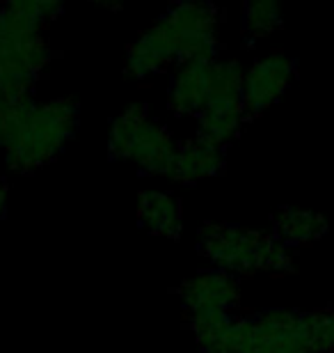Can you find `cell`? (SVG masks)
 <instances>
[{
    "mask_svg": "<svg viewBox=\"0 0 334 353\" xmlns=\"http://www.w3.org/2000/svg\"><path fill=\"white\" fill-rule=\"evenodd\" d=\"M233 319L236 316H231L229 312L190 314V328H193L200 349L204 353H222Z\"/></svg>",
    "mask_w": 334,
    "mask_h": 353,
    "instance_id": "cell-14",
    "label": "cell"
},
{
    "mask_svg": "<svg viewBox=\"0 0 334 353\" xmlns=\"http://www.w3.org/2000/svg\"><path fill=\"white\" fill-rule=\"evenodd\" d=\"M298 335L309 353L334 351V312L318 310V312L298 314Z\"/></svg>",
    "mask_w": 334,
    "mask_h": 353,
    "instance_id": "cell-13",
    "label": "cell"
},
{
    "mask_svg": "<svg viewBox=\"0 0 334 353\" xmlns=\"http://www.w3.org/2000/svg\"><path fill=\"white\" fill-rule=\"evenodd\" d=\"M213 60L216 58H193L176 65L169 88V108L176 115H200L204 110Z\"/></svg>",
    "mask_w": 334,
    "mask_h": 353,
    "instance_id": "cell-9",
    "label": "cell"
},
{
    "mask_svg": "<svg viewBox=\"0 0 334 353\" xmlns=\"http://www.w3.org/2000/svg\"><path fill=\"white\" fill-rule=\"evenodd\" d=\"M275 236L284 245H302L321 239L328 232V221L323 214L309 209L284 207L273 216Z\"/></svg>",
    "mask_w": 334,
    "mask_h": 353,
    "instance_id": "cell-12",
    "label": "cell"
},
{
    "mask_svg": "<svg viewBox=\"0 0 334 353\" xmlns=\"http://www.w3.org/2000/svg\"><path fill=\"white\" fill-rule=\"evenodd\" d=\"M218 12L209 3H179L140 34L126 51V74L147 79L172 62L216 58Z\"/></svg>",
    "mask_w": 334,
    "mask_h": 353,
    "instance_id": "cell-2",
    "label": "cell"
},
{
    "mask_svg": "<svg viewBox=\"0 0 334 353\" xmlns=\"http://www.w3.org/2000/svg\"><path fill=\"white\" fill-rule=\"evenodd\" d=\"M245 69L236 60H213L209 79V99L197 115L200 133L209 143L225 147L243 126L247 112L243 103Z\"/></svg>",
    "mask_w": 334,
    "mask_h": 353,
    "instance_id": "cell-5",
    "label": "cell"
},
{
    "mask_svg": "<svg viewBox=\"0 0 334 353\" xmlns=\"http://www.w3.org/2000/svg\"><path fill=\"white\" fill-rule=\"evenodd\" d=\"M225 170V150L209 143L204 138L188 140L186 145H179L176 161L172 168V179L195 183L209 176H216Z\"/></svg>",
    "mask_w": 334,
    "mask_h": 353,
    "instance_id": "cell-10",
    "label": "cell"
},
{
    "mask_svg": "<svg viewBox=\"0 0 334 353\" xmlns=\"http://www.w3.org/2000/svg\"><path fill=\"white\" fill-rule=\"evenodd\" d=\"M110 154L115 159L133 161L142 172L169 176L172 174L179 145L165 126L154 122L147 105L131 103L110 124Z\"/></svg>",
    "mask_w": 334,
    "mask_h": 353,
    "instance_id": "cell-4",
    "label": "cell"
},
{
    "mask_svg": "<svg viewBox=\"0 0 334 353\" xmlns=\"http://www.w3.org/2000/svg\"><path fill=\"white\" fill-rule=\"evenodd\" d=\"M250 353H309L298 335V314L291 310H268L252 316Z\"/></svg>",
    "mask_w": 334,
    "mask_h": 353,
    "instance_id": "cell-8",
    "label": "cell"
},
{
    "mask_svg": "<svg viewBox=\"0 0 334 353\" xmlns=\"http://www.w3.org/2000/svg\"><path fill=\"white\" fill-rule=\"evenodd\" d=\"M200 248L218 271L229 275L289 273L293 268L289 245L264 230L209 223L200 230Z\"/></svg>",
    "mask_w": 334,
    "mask_h": 353,
    "instance_id": "cell-3",
    "label": "cell"
},
{
    "mask_svg": "<svg viewBox=\"0 0 334 353\" xmlns=\"http://www.w3.org/2000/svg\"><path fill=\"white\" fill-rule=\"evenodd\" d=\"M138 218L152 234L167 239H179L181 234V204L165 190H142L138 195Z\"/></svg>",
    "mask_w": 334,
    "mask_h": 353,
    "instance_id": "cell-11",
    "label": "cell"
},
{
    "mask_svg": "<svg viewBox=\"0 0 334 353\" xmlns=\"http://www.w3.org/2000/svg\"><path fill=\"white\" fill-rule=\"evenodd\" d=\"M78 103L69 97L34 101L25 97L0 110V147L14 172H34L58 157L78 126Z\"/></svg>",
    "mask_w": 334,
    "mask_h": 353,
    "instance_id": "cell-1",
    "label": "cell"
},
{
    "mask_svg": "<svg viewBox=\"0 0 334 353\" xmlns=\"http://www.w3.org/2000/svg\"><path fill=\"white\" fill-rule=\"evenodd\" d=\"M179 299L190 314L229 312L238 305L240 287L238 280L229 273L206 271L181 282Z\"/></svg>",
    "mask_w": 334,
    "mask_h": 353,
    "instance_id": "cell-7",
    "label": "cell"
},
{
    "mask_svg": "<svg viewBox=\"0 0 334 353\" xmlns=\"http://www.w3.org/2000/svg\"><path fill=\"white\" fill-rule=\"evenodd\" d=\"M5 202H7V188H5V183L0 181V216H3V211H5Z\"/></svg>",
    "mask_w": 334,
    "mask_h": 353,
    "instance_id": "cell-16",
    "label": "cell"
},
{
    "mask_svg": "<svg viewBox=\"0 0 334 353\" xmlns=\"http://www.w3.org/2000/svg\"><path fill=\"white\" fill-rule=\"evenodd\" d=\"M282 26V7L273 0H254L245 5L243 28L250 37H266Z\"/></svg>",
    "mask_w": 334,
    "mask_h": 353,
    "instance_id": "cell-15",
    "label": "cell"
},
{
    "mask_svg": "<svg viewBox=\"0 0 334 353\" xmlns=\"http://www.w3.org/2000/svg\"><path fill=\"white\" fill-rule=\"evenodd\" d=\"M295 76V62L284 53H270L245 72L243 103L247 115H261L280 99Z\"/></svg>",
    "mask_w": 334,
    "mask_h": 353,
    "instance_id": "cell-6",
    "label": "cell"
}]
</instances>
